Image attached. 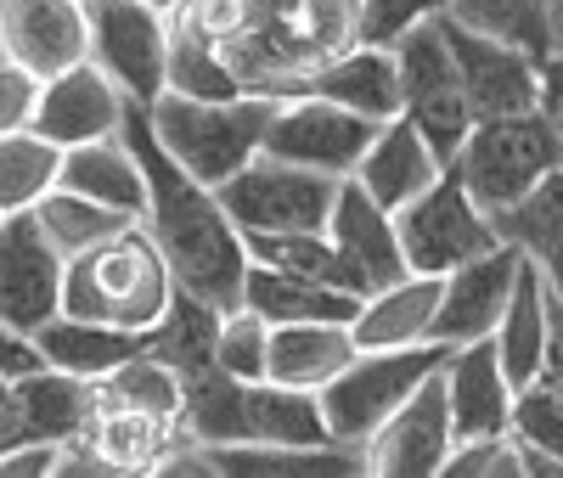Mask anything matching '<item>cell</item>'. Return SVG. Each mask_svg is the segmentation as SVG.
Returning <instances> with one entry per match:
<instances>
[{
	"instance_id": "1",
	"label": "cell",
	"mask_w": 563,
	"mask_h": 478,
	"mask_svg": "<svg viewBox=\"0 0 563 478\" xmlns=\"http://www.w3.org/2000/svg\"><path fill=\"white\" fill-rule=\"evenodd\" d=\"M119 135L130 141V153L141 164V180H147L141 225H147L158 254L169 259L175 287L209 299L214 310H238L243 304V276H249V248H243V231L220 209L214 186H203L192 169H180L164 153V141L153 135V119H147L141 102L124 108Z\"/></svg>"
},
{
	"instance_id": "2",
	"label": "cell",
	"mask_w": 563,
	"mask_h": 478,
	"mask_svg": "<svg viewBox=\"0 0 563 478\" xmlns=\"http://www.w3.org/2000/svg\"><path fill=\"white\" fill-rule=\"evenodd\" d=\"M175 299V276L147 225H124L63 259V315L147 332Z\"/></svg>"
},
{
	"instance_id": "3",
	"label": "cell",
	"mask_w": 563,
	"mask_h": 478,
	"mask_svg": "<svg viewBox=\"0 0 563 478\" xmlns=\"http://www.w3.org/2000/svg\"><path fill=\"white\" fill-rule=\"evenodd\" d=\"M276 113V96H231V102H198V96H175L164 90L147 108L153 135L164 141V153L192 169L203 186H220L225 175H238L260 147H265V124Z\"/></svg>"
},
{
	"instance_id": "4",
	"label": "cell",
	"mask_w": 563,
	"mask_h": 478,
	"mask_svg": "<svg viewBox=\"0 0 563 478\" xmlns=\"http://www.w3.org/2000/svg\"><path fill=\"white\" fill-rule=\"evenodd\" d=\"M558 164H563V135L547 124L541 108L474 119V130L462 135V147L451 158V169L462 175V186L474 191V203L485 214L519 203Z\"/></svg>"
},
{
	"instance_id": "5",
	"label": "cell",
	"mask_w": 563,
	"mask_h": 478,
	"mask_svg": "<svg viewBox=\"0 0 563 478\" xmlns=\"http://www.w3.org/2000/svg\"><path fill=\"white\" fill-rule=\"evenodd\" d=\"M456 344H400V349H355L350 366L321 389V416H327V434L339 445H361L372 440L378 427L422 377L440 371L451 360Z\"/></svg>"
},
{
	"instance_id": "6",
	"label": "cell",
	"mask_w": 563,
	"mask_h": 478,
	"mask_svg": "<svg viewBox=\"0 0 563 478\" xmlns=\"http://www.w3.org/2000/svg\"><path fill=\"white\" fill-rule=\"evenodd\" d=\"M395 231H400V254L406 270L422 276H445L467 259H479L501 243L496 220L474 203V191L462 186V175L445 164L434 186H422L406 209H395Z\"/></svg>"
},
{
	"instance_id": "7",
	"label": "cell",
	"mask_w": 563,
	"mask_h": 478,
	"mask_svg": "<svg viewBox=\"0 0 563 478\" xmlns=\"http://www.w3.org/2000/svg\"><path fill=\"white\" fill-rule=\"evenodd\" d=\"M214 198L243 236L249 231H327L339 180L299 169V164H282L271 153H254L238 175H225L214 186Z\"/></svg>"
},
{
	"instance_id": "8",
	"label": "cell",
	"mask_w": 563,
	"mask_h": 478,
	"mask_svg": "<svg viewBox=\"0 0 563 478\" xmlns=\"http://www.w3.org/2000/svg\"><path fill=\"white\" fill-rule=\"evenodd\" d=\"M389 52H395V74H400V113L422 130V141L440 153V164H451L462 135L474 130V108H467V96H462L440 18L406 29Z\"/></svg>"
},
{
	"instance_id": "9",
	"label": "cell",
	"mask_w": 563,
	"mask_h": 478,
	"mask_svg": "<svg viewBox=\"0 0 563 478\" xmlns=\"http://www.w3.org/2000/svg\"><path fill=\"white\" fill-rule=\"evenodd\" d=\"M90 63H97L130 102L153 108L169 68V12L153 0H85Z\"/></svg>"
},
{
	"instance_id": "10",
	"label": "cell",
	"mask_w": 563,
	"mask_h": 478,
	"mask_svg": "<svg viewBox=\"0 0 563 478\" xmlns=\"http://www.w3.org/2000/svg\"><path fill=\"white\" fill-rule=\"evenodd\" d=\"M372 135H378V119L350 113L339 102H327V96H282L271 124H265L260 153L316 169V175H333V180H350Z\"/></svg>"
},
{
	"instance_id": "11",
	"label": "cell",
	"mask_w": 563,
	"mask_h": 478,
	"mask_svg": "<svg viewBox=\"0 0 563 478\" xmlns=\"http://www.w3.org/2000/svg\"><path fill=\"white\" fill-rule=\"evenodd\" d=\"M63 315V254L34 220L23 214H0V321L12 332H34Z\"/></svg>"
},
{
	"instance_id": "12",
	"label": "cell",
	"mask_w": 563,
	"mask_h": 478,
	"mask_svg": "<svg viewBox=\"0 0 563 478\" xmlns=\"http://www.w3.org/2000/svg\"><path fill=\"white\" fill-rule=\"evenodd\" d=\"M440 371H429L378 427H372L366 473H378V478H434L445 467L456 434H451V405H445V377Z\"/></svg>"
},
{
	"instance_id": "13",
	"label": "cell",
	"mask_w": 563,
	"mask_h": 478,
	"mask_svg": "<svg viewBox=\"0 0 563 478\" xmlns=\"http://www.w3.org/2000/svg\"><path fill=\"white\" fill-rule=\"evenodd\" d=\"M440 34L451 45V63H456V79H462V96H467V108H474V119L536 108L541 63L525 52V45L496 40L485 29H467L451 12H440Z\"/></svg>"
},
{
	"instance_id": "14",
	"label": "cell",
	"mask_w": 563,
	"mask_h": 478,
	"mask_svg": "<svg viewBox=\"0 0 563 478\" xmlns=\"http://www.w3.org/2000/svg\"><path fill=\"white\" fill-rule=\"evenodd\" d=\"M519 265H525L519 248L496 243L490 254L445 270V281H440V310H434L429 338H434V344H474V338H490L496 321H501V310H507V299H512Z\"/></svg>"
},
{
	"instance_id": "15",
	"label": "cell",
	"mask_w": 563,
	"mask_h": 478,
	"mask_svg": "<svg viewBox=\"0 0 563 478\" xmlns=\"http://www.w3.org/2000/svg\"><path fill=\"white\" fill-rule=\"evenodd\" d=\"M124 108H130V96L85 57V63L52 74V79H40V108H34L29 130H40L45 141H57V147H79V141L119 135Z\"/></svg>"
},
{
	"instance_id": "16",
	"label": "cell",
	"mask_w": 563,
	"mask_h": 478,
	"mask_svg": "<svg viewBox=\"0 0 563 478\" xmlns=\"http://www.w3.org/2000/svg\"><path fill=\"white\" fill-rule=\"evenodd\" d=\"M0 52L34 79H52L90 57L85 0H0Z\"/></svg>"
},
{
	"instance_id": "17",
	"label": "cell",
	"mask_w": 563,
	"mask_h": 478,
	"mask_svg": "<svg viewBox=\"0 0 563 478\" xmlns=\"http://www.w3.org/2000/svg\"><path fill=\"white\" fill-rule=\"evenodd\" d=\"M440 153L422 141V130L406 119V113H395V119H384L378 124V135L366 141V153H361V164H355V186L366 191L372 203H384L389 214L395 209H406L422 186H434L440 180Z\"/></svg>"
},
{
	"instance_id": "18",
	"label": "cell",
	"mask_w": 563,
	"mask_h": 478,
	"mask_svg": "<svg viewBox=\"0 0 563 478\" xmlns=\"http://www.w3.org/2000/svg\"><path fill=\"white\" fill-rule=\"evenodd\" d=\"M445 405H451V434L479 440V434H507L512 416V382L501 371V355L490 338L456 344L445 360Z\"/></svg>"
},
{
	"instance_id": "19",
	"label": "cell",
	"mask_w": 563,
	"mask_h": 478,
	"mask_svg": "<svg viewBox=\"0 0 563 478\" xmlns=\"http://www.w3.org/2000/svg\"><path fill=\"white\" fill-rule=\"evenodd\" d=\"M288 96H327L350 113L366 119H395L400 113V74H395V52L389 45H350V52L316 63L310 74L294 79Z\"/></svg>"
},
{
	"instance_id": "20",
	"label": "cell",
	"mask_w": 563,
	"mask_h": 478,
	"mask_svg": "<svg viewBox=\"0 0 563 478\" xmlns=\"http://www.w3.org/2000/svg\"><path fill=\"white\" fill-rule=\"evenodd\" d=\"M12 400H18V427L23 445H68L79 434H90L97 422V382L68 377L57 366H34L23 377H12Z\"/></svg>"
},
{
	"instance_id": "21",
	"label": "cell",
	"mask_w": 563,
	"mask_h": 478,
	"mask_svg": "<svg viewBox=\"0 0 563 478\" xmlns=\"http://www.w3.org/2000/svg\"><path fill=\"white\" fill-rule=\"evenodd\" d=\"M327 236L339 243V254L350 259V270L366 281V293H372V287H389L395 276H406L395 214L384 203H372L355 180H339L333 214H327Z\"/></svg>"
},
{
	"instance_id": "22",
	"label": "cell",
	"mask_w": 563,
	"mask_h": 478,
	"mask_svg": "<svg viewBox=\"0 0 563 478\" xmlns=\"http://www.w3.org/2000/svg\"><path fill=\"white\" fill-rule=\"evenodd\" d=\"M440 281L445 276H422L406 270L389 287H372L361 299L350 332H355V349H400V344H429V326L440 310Z\"/></svg>"
},
{
	"instance_id": "23",
	"label": "cell",
	"mask_w": 563,
	"mask_h": 478,
	"mask_svg": "<svg viewBox=\"0 0 563 478\" xmlns=\"http://www.w3.org/2000/svg\"><path fill=\"white\" fill-rule=\"evenodd\" d=\"M34 349L45 366L85 377V382H102L113 366H124L130 355L147 349V332H130L113 321H85V315H52L34 332Z\"/></svg>"
},
{
	"instance_id": "24",
	"label": "cell",
	"mask_w": 563,
	"mask_h": 478,
	"mask_svg": "<svg viewBox=\"0 0 563 478\" xmlns=\"http://www.w3.org/2000/svg\"><path fill=\"white\" fill-rule=\"evenodd\" d=\"M355 355L350 321H276L271 326V382H294V389H327Z\"/></svg>"
},
{
	"instance_id": "25",
	"label": "cell",
	"mask_w": 563,
	"mask_h": 478,
	"mask_svg": "<svg viewBox=\"0 0 563 478\" xmlns=\"http://www.w3.org/2000/svg\"><path fill=\"white\" fill-rule=\"evenodd\" d=\"M180 434L198 445H243L249 440V382L231 377L220 360L180 371Z\"/></svg>"
},
{
	"instance_id": "26",
	"label": "cell",
	"mask_w": 563,
	"mask_h": 478,
	"mask_svg": "<svg viewBox=\"0 0 563 478\" xmlns=\"http://www.w3.org/2000/svg\"><path fill=\"white\" fill-rule=\"evenodd\" d=\"M209 467L225 478H344V473H366V451L361 445H203Z\"/></svg>"
},
{
	"instance_id": "27",
	"label": "cell",
	"mask_w": 563,
	"mask_h": 478,
	"mask_svg": "<svg viewBox=\"0 0 563 478\" xmlns=\"http://www.w3.org/2000/svg\"><path fill=\"white\" fill-rule=\"evenodd\" d=\"M57 186L79 191L90 203H108L141 220L147 209V180H141V164L130 153L124 135H102V141H79V147H63L57 164Z\"/></svg>"
},
{
	"instance_id": "28",
	"label": "cell",
	"mask_w": 563,
	"mask_h": 478,
	"mask_svg": "<svg viewBox=\"0 0 563 478\" xmlns=\"http://www.w3.org/2000/svg\"><path fill=\"white\" fill-rule=\"evenodd\" d=\"M490 220H496V231H501V243H512V248H519V254L547 276L552 293H563V164H558L541 186H530L519 203L496 209Z\"/></svg>"
},
{
	"instance_id": "29",
	"label": "cell",
	"mask_w": 563,
	"mask_h": 478,
	"mask_svg": "<svg viewBox=\"0 0 563 478\" xmlns=\"http://www.w3.org/2000/svg\"><path fill=\"white\" fill-rule=\"evenodd\" d=\"M243 304L254 315H265L271 326L276 321H355V310H361V299L344 293V287H327V281H310L294 270H271L254 259L243 276Z\"/></svg>"
},
{
	"instance_id": "30",
	"label": "cell",
	"mask_w": 563,
	"mask_h": 478,
	"mask_svg": "<svg viewBox=\"0 0 563 478\" xmlns=\"http://www.w3.org/2000/svg\"><path fill=\"white\" fill-rule=\"evenodd\" d=\"M490 344L501 355V371L512 389L541 377V360H547V276L525 259L519 265V281H512V299L490 332Z\"/></svg>"
},
{
	"instance_id": "31",
	"label": "cell",
	"mask_w": 563,
	"mask_h": 478,
	"mask_svg": "<svg viewBox=\"0 0 563 478\" xmlns=\"http://www.w3.org/2000/svg\"><path fill=\"white\" fill-rule=\"evenodd\" d=\"M90 445H97L113 473H164L169 451L186 440L175 416H153V411H130V405H97V422H90Z\"/></svg>"
},
{
	"instance_id": "32",
	"label": "cell",
	"mask_w": 563,
	"mask_h": 478,
	"mask_svg": "<svg viewBox=\"0 0 563 478\" xmlns=\"http://www.w3.org/2000/svg\"><path fill=\"white\" fill-rule=\"evenodd\" d=\"M249 440L254 445H333L316 389L294 382H249Z\"/></svg>"
},
{
	"instance_id": "33",
	"label": "cell",
	"mask_w": 563,
	"mask_h": 478,
	"mask_svg": "<svg viewBox=\"0 0 563 478\" xmlns=\"http://www.w3.org/2000/svg\"><path fill=\"white\" fill-rule=\"evenodd\" d=\"M243 248L254 265H271V270H294V276H310V281H327V287H344V293L366 299V281L350 270V259L339 254V243L327 231H249Z\"/></svg>"
},
{
	"instance_id": "34",
	"label": "cell",
	"mask_w": 563,
	"mask_h": 478,
	"mask_svg": "<svg viewBox=\"0 0 563 478\" xmlns=\"http://www.w3.org/2000/svg\"><path fill=\"white\" fill-rule=\"evenodd\" d=\"M164 90L175 96H198V102H231V96H249V85L238 79V68L225 63V52L192 29L186 18H169V68H164Z\"/></svg>"
},
{
	"instance_id": "35",
	"label": "cell",
	"mask_w": 563,
	"mask_h": 478,
	"mask_svg": "<svg viewBox=\"0 0 563 478\" xmlns=\"http://www.w3.org/2000/svg\"><path fill=\"white\" fill-rule=\"evenodd\" d=\"M451 18L467 29H485L496 40H512L541 63L558 52L563 29V0H451Z\"/></svg>"
},
{
	"instance_id": "36",
	"label": "cell",
	"mask_w": 563,
	"mask_h": 478,
	"mask_svg": "<svg viewBox=\"0 0 563 478\" xmlns=\"http://www.w3.org/2000/svg\"><path fill=\"white\" fill-rule=\"evenodd\" d=\"M214 326H220V310L198 293H186V287H175L169 310L147 326V355H158L175 377L192 366H209L214 360Z\"/></svg>"
},
{
	"instance_id": "37",
	"label": "cell",
	"mask_w": 563,
	"mask_h": 478,
	"mask_svg": "<svg viewBox=\"0 0 563 478\" xmlns=\"http://www.w3.org/2000/svg\"><path fill=\"white\" fill-rule=\"evenodd\" d=\"M57 164H63V147L45 141L40 130L0 135V214L34 209L45 191L57 186Z\"/></svg>"
},
{
	"instance_id": "38",
	"label": "cell",
	"mask_w": 563,
	"mask_h": 478,
	"mask_svg": "<svg viewBox=\"0 0 563 478\" xmlns=\"http://www.w3.org/2000/svg\"><path fill=\"white\" fill-rule=\"evenodd\" d=\"M34 220L45 225V236L57 243L63 259L90 248V243H102V236H113V231H124V225H135V214L108 209V203H90V198H79V191H68V186L45 191V198L34 203Z\"/></svg>"
},
{
	"instance_id": "39",
	"label": "cell",
	"mask_w": 563,
	"mask_h": 478,
	"mask_svg": "<svg viewBox=\"0 0 563 478\" xmlns=\"http://www.w3.org/2000/svg\"><path fill=\"white\" fill-rule=\"evenodd\" d=\"M97 400L102 405H130V411H153V416H175L180 411V377L158 355L141 349L97 382Z\"/></svg>"
},
{
	"instance_id": "40",
	"label": "cell",
	"mask_w": 563,
	"mask_h": 478,
	"mask_svg": "<svg viewBox=\"0 0 563 478\" xmlns=\"http://www.w3.org/2000/svg\"><path fill=\"white\" fill-rule=\"evenodd\" d=\"M214 360H220L231 377L260 382V377H265V360H271V321L254 315L249 304L220 310V326H214Z\"/></svg>"
},
{
	"instance_id": "41",
	"label": "cell",
	"mask_w": 563,
	"mask_h": 478,
	"mask_svg": "<svg viewBox=\"0 0 563 478\" xmlns=\"http://www.w3.org/2000/svg\"><path fill=\"white\" fill-rule=\"evenodd\" d=\"M507 434L512 445H536V451H552L563 456V394L552 382H525L512 389V416H507Z\"/></svg>"
},
{
	"instance_id": "42",
	"label": "cell",
	"mask_w": 563,
	"mask_h": 478,
	"mask_svg": "<svg viewBox=\"0 0 563 478\" xmlns=\"http://www.w3.org/2000/svg\"><path fill=\"white\" fill-rule=\"evenodd\" d=\"M299 29H305V52L310 68L361 45V0H299Z\"/></svg>"
},
{
	"instance_id": "43",
	"label": "cell",
	"mask_w": 563,
	"mask_h": 478,
	"mask_svg": "<svg viewBox=\"0 0 563 478\" xmlns=\"http://www.w3.org/2000/svg\"><path fill=\"white\" fill-rule=\"evenodd\" d=\"M440 473L445 478H519V445H512V434L456 440Z\"/></svg>"
},
{
	"instance_id": "44",
	"label": "cell",
	"mask_w": 563,
	"mask_h": 478,
	"mask_svg": "<svg viewBox=\"0 0 563 478\" xmlns=\"http://www.w3.org/2000/svg\"><path fill=\"white\" fill-rule=\"evenodd\" d=\"M451 12V0H361V45H395L406 29Z\"/></svg>"
},
{
	"instance_id": "45",
	"label": "cell",
	"mask_w": 563,
	"mask_h": 478,
	"mask_svg": "<svg viewBox=\"0 0 563 478\" xmlns=\"http://www.w3.org/2000/svg\"><path fill=\"white\" fill-rule=\"evenodd\" d=\"M34 108H40V79L23 63H12L7 52H0V135L29 130Z\"/></svg>"
},
{
	"instance_id": "46",
	"label": "cell",
	"mask_w": 563,
	"mask_h": 478,
	"mask_svg": "<svg viewBox=\"0 0 563 478\" xmlns=\"http://www.w3.org/2000/svg\"><path fill=\"white\" fill-rule=\"evenodd\" d=\"M63 445H12L0 456V478H57Z\"/></svg>"
},
{
	"instance_id": "47",
	"label": "cell",
	"mask_w": 563,
	"mask_h": 478,
	"mask_svg": "<svg viewBox=\"0 0 563 478\" xmlns=\"http://www.w3.org/2000/svg\"><path fill=\"white\" fill-rule=\"evenodd\" d=\"M34 366H45L40 349H34V338H29V332H12L7 321H0V382H12V377H23Z\"/></svg>"
},
{
	"instance_id": "48",
	"label": "cell",
	"mask_w": 563,
	"mask_h": 478,
	"mask_svg": "<svg viewBox=\"0 0 563 478\" xmlns=\"http://www.w3.org/2000/svg\"><path fill=\"white\" fill-rule=\"evenodd\" d=\"M541 382L563 394V293L547 287V360H541Z\"/></svg>"
},
{
	"instance_id": "49",
	"label": "cell",
	"mask_w": 563,
	"mask_h": 478,
	"mask_svg": "<svg viewBox=\"0 0 563 478\" xmlns=\"http://www.w3.org/2000/svg\"><path fill=\"white\" fill-rule=\"evenodd\" d=\"M536 108H541L547 124L563 135V52L541 57V96H536Z\"/></svg>"
},
{
	"instance_id": "50",
	"label": "cell",
	"mask_w": 563,
	"mask_h": 478,
	"mask_svg": "<svg viewBox=\"0 0 563 478\" xmlns=\"http://www.w3.org/2000/svg\"><path fill=\"white\" fill-rule=\"evenodd\" d=\"M519 478H563V456L536 451V445H519Z\"/></svg>"
},
{
	"instance_id": "51",
	"label": "cell",
	"mask_w": 563,
	"mask_h": 478,
	"mask_svg": "<svg viewBox=\"0 0 563 478\" xmlns=\"http://www.w3.org/2000/svg\"><path fill=\"white\" fill-rule=\"evenodd\" d=\"M12 445H23V427H18V400H12V382H0V456Z\"/></svg>"
},
{
	"instance_id": "52",
	"label": "cell",
	"mask_w": 563,
	"mask_h": 478,
	"mask_svg": "<svg viewBox=\"0 0 563 478\" xmlns=\"http://www.w3.org/2000/svg\"><path fill=\"white\" fill-rule=\"evenodd\" d=\"M153 7H158V12H175V7H180V0H153Z\"/></svg>"
}]
</instances>
